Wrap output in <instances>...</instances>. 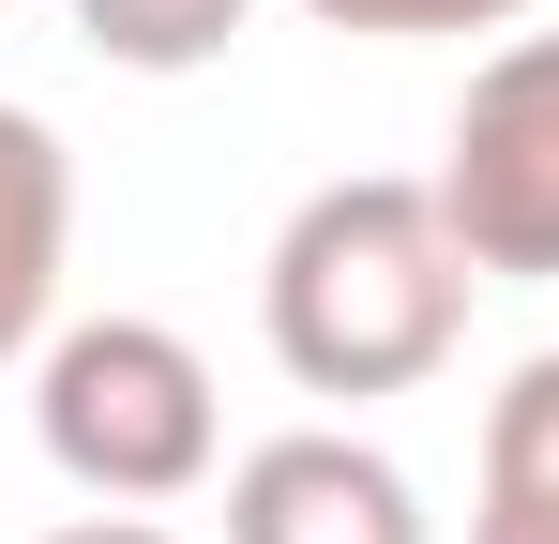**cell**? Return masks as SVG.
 Returning a JSON list of instances; mask_svg holds the SVG:
<instances>
[{
  "label": "cell",
  "instance_id": "3",
  "mask_svg": "<svg viewBox=\"0 0 559 544\" xmlns=\"http://www.w3.org/2000/svg\"><path fill=\"white\" fill-rule=\"evenodd\" d=\"M439 227L484 287H545L559 272V31L484 46L454 137H439Z\"/></svg>",
  "mask_w": 559,
  "mask_h": 544
},
{
  "label": "cell",
  "instance_id": "8",
  "mask_svg": "<svg viewBox=\"0 0 559 544\" xmlns=\"http://www.w3.org/2000/svg\"><path fill=\"white\" fill-rule=\"evenodd\" d=\"M318 31H364V46H424V31H514L530 0H302Z\"/></svg>",
  "mask_w": 559,
  "mask_h": 544
},
{
  "label": "cell",
  "instance_id": "5",
  "mask_svg": "<svg viewBox=\"0 0 559 544\" xmlns=\"http://www.w3.org/2000/svg\"><path fill=\"white\" fill-rule=\"evenodd\" d=\"M61 258H76V152H61L31 106H0V363L46 348Z\"/></svg>",
  "mask_w": 559,
  "mask_h": 544
},
{
  "label": "cell",
  "instance_id": "7",
  "mask_svg": "<svg viewBox=\"0 0 559 544\" xmlns=\"http://www.w3.org/2000/svg\"><path fill=\"white\" fill-rule=\"evenodd\" d=\"M484 499H545L559 515V348H530L484 409Z\"/></svg>",
  "mask_w": 559,
  "mask_h": 544
},
{
  "label": "cell",
  "instance_id": "2",
  "mask_svg": "<svg viewBox=\"0 0 559 544\" xmlns=\"http://www.w3.org/2000/svg\"><path fill=\"white\" fill-rule=\"evenodd\" d=\"M31 439H46V469H61L76 499L152 515V499H197V484H212L227 409H212V363H197L167 318H76V333H46Z\"/></svg>",
  "mask_w": 559,
  "mask_h": 544
},
{
  "label": "cell",
  "instance_id": "6",
  "mask_svg": "<svg viewBox=\"0 0 559 544\" xmlns=\"http://www.w3.org/2000/svg\"><path fill=\"white\" fill-rule=\"evenodd\" d=\"M242 15H258V0H76V31H92L121 76H197V61H227Z\"/></svg>",
  "mask_w": 559,
  "mask_h": 544
},
{
  "label": "cell",
  "instance_id": "9",
  "mask_svg": "<svg viewBox=\"0 0 559 544\" xmlns=\"http://www.w3.org/2000/svg\"><path fill=\"white\" fill-rule=\"evenodd\" d=\"M468 544H559V515H545V499H484V515H468Z\"/></svg>",
  "mask_w": 559,
  "mask_h": 544
},
{
  "label": "cell",
  "instance_id": "4",
  "mask_svg": "<svg viewBox=\"0 0 559 544\" xmlns=\"http://www.w3.org/2000/svg\"><path fill=\"white\" fill-rule=\"evenodd\" d=\"M227 544H439V530L378 439L302 424V439H258L227 469Z\"/></svg>",
  "mask_w": 559,
  "mask_h": 544
},
{
  "label": "cell",
  "instance_id": "10",
  "mask_svg": "<svg viewBox=\"0 0 559 544\" xmlns=\"http://www.w3.org/2000/svg\"><path fill=\"white\" fill-rule=\"evenodd\" d=\"M46 544H167L152 515H76V530H46Z\"/></svg>",
  "mask_w": 559,
  "mask_h": 544
},
{
  "label": "cell",
  "instance_id": "1",
  "mask_svg": "<svg viewBox=\"0 0 559 544\" xmlns=\"http://www.w3.org/2000/svg\"><path fill=\"white\" fill-rule=\"evenodd\" d=\"M468 287L484 272L439 227V181H318L273 227L258 318H273V363L302 393H408V378L454 363Z\"/></svg>",
  "mask_w": 559,
  "mask_h": 544
}]
</instances>
